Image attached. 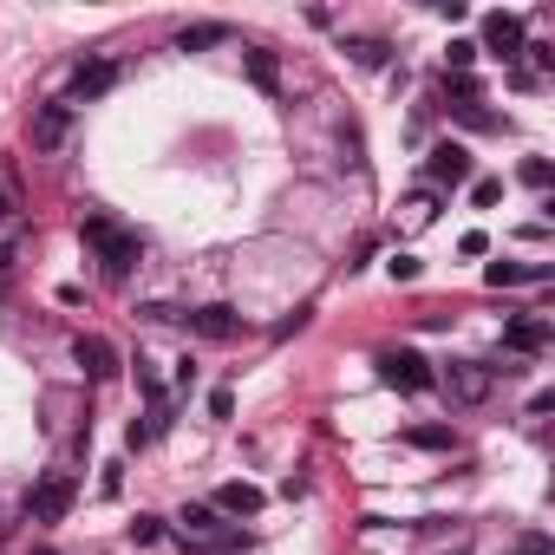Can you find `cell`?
Here are the masks:
<instances>
[{
    "mask_svg": "<svg viewBox=\"0 0 555 555\" xmlns=\"http://www.w3.org/2000/svg\"><path fill=\"white\" fill-rule=\"evenodd\" d=\"M405 438H412V444H418V451H451V444H457V438H451V431H444V425H412V431H405Z\"/></svg>",
    "mask_w": 555,
    "mask_h": 555,
    "instance_id": "cell-16",
    "label": "cell"
},
{
    "mask_svg": "<svg viewBox=\"0 0 555 555\" xmlns=\"http://www.w3.org/2000/svg\"><path fill=\"white\" fill-rule=\"evenodd\" d=\"M470 60H477V47H470V40H451V66H457V73H464V66H470Z\"/></svg>",
    "mask_w": 555,
    "mask_h": 555,
    "instance_id": "cell-22",
    "label": "cell"
},
{
    "mask_svg": "<svg viewBox=\"0 0 555 555\" xmlns=\"http://www.w3.org/2000/svg\"><path fill=\"white\" fill-rule=\"evenodd\" d=\"M73 360H79L86 379H112V373H118V347H112L105 334H79V340H73Z\"/></svg>",
    "mask_w": 555,
    "mask_h": 555,
    "instance_id": "cell-6",
    "label": "cell"
},
{
    "mask_svg": "<svg viewBox=\"0 0 555 555\" xmlns=\"http://www.w3.org/2000/svg\"><path fill=\"white\" fill-rule=\"evenodd\" d=\"M425 177H431L438 190H457V183H470V157H464L457 144H438V151L425 157Z\"/></svg>",
    "mask_w": 555,
    "mask_h": 555,
    "instance_id": "cell-8",
    "label": "cell"
},
{
    "mask_svg": "<svg viewBox=\"0 0 555 555\" xmlns=\"http://www.w3.org/2000/svg\"><path fill=\"white\" fill-rule=\"evenodd\" d=\"M503 347H509V353H542V347H548V321H542V314L509 321V327H503Z\"/></svg>",
    "mask_w": 555,
    "mask_h": 555,
    "instance_id": "cell-12",
    "label": "cell"
},
{
    "mask_svg": "<svg viewBox=\"0 0 555 555\" xmlns=\"http://www.w3.org/2000/svg\"><path fill=\"white\" fill-rule=\"evenodd\" d=\"M444 392H451V405H483V399L496 392V366H483V360H451Z\"/></svg>",
    "mask_w": 555,
    "mask_h": 555,
    "instance_id": "cell-3",
    "label": "cell"
},
{
    "mask_svg": "<svg viewBox=\"0 0 555 555\" xmlns=\"http://www.w3.org/2000/svg\"><path fill=\"white\" fill-rule=\"evenodd\" d=\"M79 235H86V248L99 255V268H105V274H131V268H138V255H144V248H138V235H131V229H118L112 216H86V222H79Z\"/></svg>",
    "mask_w": 555,
    "mask_h": 555,
    "instance_id": "cell-1",
    "label": "cell"
},
{
    "mask_svg": "<svg viewBox=\"0 0 555 555\" xmlns=\"http://www.w3.org/2000/svg\"><path fill=\"white\" fill-rule=\"evenodd\" d=\"M157 535H164L157 516H138V522H131V542H157Z\"/></svg>",
    "mask_w": 555,
    "mask_h": 555,
    "instance_id": "cell-21",
    "label": "cell"
},
{
    "mask_svg": "<svg viewBox=\"0 0 555 555\" xmlns=\"http://www.w3.org/2000/svg\"><path fill=\"white\" fill-rule=\"evenodd\" d=\"M27 138H34V151H40V157H47V151H60V144L73 138V105H66V99L40 105V112H34V125H27Z\"/></svg>",
    "mask_w": 555,
    "mask_h": 555,
    "instance_id": "cell-4",
    "label": "cell"
},
{
    "mask_svg": "<svg viewBox=\"0 0 555 555\" xmlns=\"http://www.w3.org/2000/svg\"><path fill=\"white\" fill-rule=\"evenodd\" d=\"M209 47H229V27L222 21H196L177 34V53H209Z\"/></svg>",
    "mask_w": 555,
    "mask_h": 555,
    "instance_id": "cell-14",
    "label": "cell"
},
{
    "mask_svg": "<svg viewBox=\"0 0 555 555\" xmlns=\"http://www.w3.org/2000/svg\"><path fill=\"white\" fill-rule=\"evenodd\" d=\"M379 366H386V386H399V392H431V386H438V373H431L418 353H386Z\"/></svg>",
    "mask_w": 555,
    "mask_h": 555,
    "instance_id": "cell-7",
    "label": "cell"
},
{
    "mask_svg": "<svg viewBox=\"0 0 555 555\" xmlns=\"http://www.w3.org/2000/svg\"><path fill=\"white\" fill-rule=\"evenodd\" d=\"M261 503H268V496H261L255 483H222V490H216V509H222V516H261Z\"/></svg>",
    "mask_w": 555,
    "mask_h": 555,
    "instance_id": "cell-13",
    "label": "cell"
},
{
    "mask_svg": "<svg viewBox=\"0 0 555 555\" xmlns=\"http://www.w3.org/2000/svg\"><path fill=\"white\" fill-rule=\"evenodd\" d=\"M177 522H183V542H190V548H203V555L242 548V529H222V516H216V509H203V503H190Z\"/></svg>",
    "mask_w": 555,
    "mask_h": 555,
    "instance_id": "cell-2",
    "label": "cell"
},
{
    "mask_svg": "<svg viewBox=\"0 0 555 555\" xmlns=\"http://www.w3.org/2000/svg\"><path fill=\"white\" fill-rule=\"evenodd\" d=\"M457 248H464V255H490V235H483V229H464Z\"/></svg>",
    "mask_w": 555,
    "mask_h": 555,
    "instance_id": "cell-20",
    "label": "cell"
},
{
    "mask_svg": "<svg viewBox=\"0 0 555 555\" xmlns=\"http://www.w3.org/2000/svg\"><path fill=\"white\" fill-rule=\"evenodd\" d=\"M483 282H490V288H516V282H529V268H516V261H490V268H483Z\"/></svg>",
    "mask_w": 555,
    "mask_h": 555,
    "instance_id": "cell-17",
    "label": "cell"
},
{
    "mask_svg": "<svg viewBox=\"0 0 555 555\" xmlns=\"http://www.w3.org/2000/svg\"><path fill=\"white\" fill-rule=\"evenodd\" d=\"M483 47L503 53V60H516V53H522V21H516V14H490V21H483Z\"/></svg>",
    "mask_w": 555,
    "mask_h": 555,
    "instance_id": "cell-10",
    "label": "cell"
},
{
    "mask_svg": "<svg viewBox=\"0 0 555 555\" xmlns=\"http://www.w3.org/2000/svg\"><path fill=\"white\" fill-rule=\"evenodd\" d=\"M353 60H360V66H386V47H379V40H353Z\"/></svg>",
    "mask_w": 555,
    "mask_h": 555,
    "instance_id": "cell-18",
    "label": "cell"
},
{
    "mask_svg": "<svg viewBox=\"0 0 555 555\" xmlns=\"http://www.w3.org/2000/svg\"><path fill=\"white\" fill-rule=\"evenodd\" d=\"M73 496H79L73 477H40V483L27 490V516H34V522H60V516L73 509Z\"/></svg>",
    "mask_w": 555,
    "mask_h": 555,
    "instance_id": "cell-5",
    "label": "cell"
},
{
    "mask_svg": "<svg viewBox=\"0 0 555 555\" xmlns=\"http://www.w3.org/2000/svg\"><path fill=\"white\" fill-rule=\"evenodd\" d=\"M183 321H190V334H203V340H235V334H242V314L222 308V301H216V308H196V314H183Z\"/></svg>",
    "mask_w": 555,
    "mask_h": 555,
    "instance_id": "cell-9",
    "label": "cell"
},
{
    "mask_svg": "<svg viewBox=\"0 0 555 555\" xmlns=\"http://www.w3.org/2000/svg\"><path fill=\"white\" fill-rule=\"evenodd\" d=\"M112 86H118V66H112V60H92V66L73 73V99H105ZM73 99H66V105H73Z\"/></svg>",
    "mask_w": 555,
    "mask_h": 555,
    "instance_id": "cell-11",
    "label": "cell"
},
{
    "mask_svg": "<svg viewBox=\"0 0 555 555\" xmlns=\"http://www.w3.org/2000/svg\"><path fill=\"white\" fill-rule=\"evenodd\" d=\"M8 216H14V190H8V183H0V222H8Z\"/></svg>",
    "mask_w": 555,
    "mask_h": 555,
    "instance_id": "cell-23",
    "label": "cell"
},
{
    "mask_svg": "<svg viewBox=\"0 0 555 555\" xmlns=\"http://www.w3.org/2000/svg\"><path fill=\"white\" fill-rule=\"evenodd\" d=\"M548 177H555V170H548L542 157H529V164H522V183H529V190H548Z\"/></svg>",
    "mask_w": 555,
    "mask_h": 555,
    "instance_id": "cell-19",
    "label": "cell"
},
{
    "mask_svg": "<svg viewBox=\"0 0 555 555\" xmlns=\"http://www.w3.org/2000/svg\"><path fill=\"white\" fill-rule=\"evenodd\" d=\"M242 66H248V79H255L261 92H282V60H274V53L248 47V53H242Z\"/></svg>",
    "mask_w": 555,
    "mask_h": 555,
    "instance_id": "cell-15",
    "label": "cell"
}]
</instances>
